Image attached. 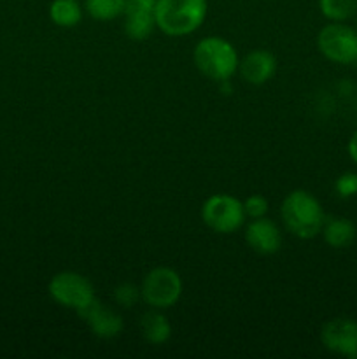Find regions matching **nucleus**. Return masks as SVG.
I'll return each instance as SVG.
<instances>
[{"label": "nucleus", "mask_w": 357, "mask_h": 359, "mask_svg": "<svg viewBox=\"0 0 357 359\" xmlns=\"http://www.w3.org/2000/svg\"><path fill=\"white\" fill-rule=\"evenodd\" d=\"M280 217L290 235L301 241H312L321 235L326 221V212L321 202L304 189L287 193L280 203Z\"/></svg>", "instance_id": "nucleus-1"}, {"label": "nucleus", "mask_w": 357, "mask_h": 359, "mask_svg": "<svg viewBox=\"0 0 357 359\" xmlns=\"http://www.w3.org/2000/svg\"><path fill=\"white\" fill-rule=\"evenodd\" d=\"M209 13L206 0H156L154 16L158 30L168 37L195 34Z\"/></svg>", "instance_id": "nucleus-2"}, {"label": "nucleus", "mask_w": 357, "mask_h": 359, "mask_svg": "<svg viewBox=\"0 0 357 359\" xmlns=\"http://www.w3.org/2000/svg\"><path fill=\"white\" fill-rule=\"evenodd\" d=\"M237 49L230 41L217 35L202 39L192 51V63L203 77L216 83H226L238 72Z\"/></svg>", "instance_id": "nucleus-3"}, {"label": "nucleus", "mask_w": 357, "mask_h": 359, "mask_svg": "<svg viewBox=\"0 0 357 359\" xmlns=\"http://www.w3.org/2000/svg\"><path fill=\"white\" fill-rule=\"evenodd\" d=\"M182 290L184 284L178 272L170 266H156L144 277L140 284V298L150 309L167 311L181 300Z\"/></svg>", "instance_id": "nucleus-4"}, {"label": "nucleus", "mask_w": 357, "mask_h": 359, "mask_svg": "<svg viewBox=\"0 0 357 359\" xmlns=\"http://www.w3.org/2000/svg\"><path fill=\"white\" fill-rule=\"evenodd\" d=\"M202 221L206 228L220 235H230L245 224L244 202L227 193L209 196L202 205Z\"/></svg>", "instance_id": "nucleus-5"}, {"label": "nucleus", "mask_w": 357, "mask_h": 359, "mask_svg": "<svg viewBox=\"0 0 357 359\" xmlns=\"http://www.w3.org/2000/svg\"><path fill=\"white\" fill-rule=\"evenodd\" d=\"M48 293L59 307L74 312H80L94 300L91 280L74 270H63L52 276L48 284Z\"/></svg>", "instance_id": "nucleus-6"}, {"label": "nucleus", "mask_w": 357, "mask_h": 359, "mask_svg": "<svg viewBox=\"0 0 357 359\" xmlns=\"http://www.w3.org/2000/svg\"><path fill=\"white\" fill-rule=\"evenodd\" d=\"M317 48L326 60L340 65L357 62V30L345 21H331L317 34Z\"/></svg>", "instance_id": "nucleus-7"}, {"label": "nucleus", "mask_w": 357, "mask_h": 359, "mask_svg": "<svg viewBox=\"0 0 357 359\" xmlns=\"http://www.w3.org/2000/svg\"><path fill=\"white\" fill-rule=\"evenodd\" d=\"M321 344L329 353L357 358V321L352 318H332L322 325Z\"/></svg>", "instance_id": "nucleus-8"}, {"label": "nucleus", "mask_w": 357, "mask_h": 359, "mask_svg": "<svg viewBox=\"0 0 357 359\" xmlns=\"http://www.w3.org/2000/svg\"><path fill=\"white\" fill-rule=\"evenodd\" d=\"M154 6L156 2H149V0H128L122 13V18H125L122 27H125L126 37L142 42L153 35V32L158 28Z\"/></svg>", "instance_id": "nucleus-9"}, {"label": "nucleus", "mask_w": 357, "mask_h": 359, "mask_svg": "<svg viewBox=\"0 0 357 359\" xmlns=\"http://www.w3.org/2000/svg\"><path fill=\"white\" fill-rule=\"evenodd\" d=\"M79 318L83 319L84 323L88 325V328L91 330L94 337L104 340H111L115 339L119 333L122 332V318L119 312H115L114 309L105 307L102 302H98L94 298L86 309H83L80 312H77Z\"/></svg>", "instance_id": "nucleus-10"}, {"label": "nucleus", "mask_w": 357, "mask_h": 359, "mask_svg": "<svg viewBox=\"0 0 357 359\" xmlns=\"http://www.w3.org/2000/svg\"><path fill=\"white\" fill-rule=\"evenodd\" d=\"M244 237L248 248L261 256H272L282 248V231L268 216L248 221Z\"/></svg>", "instance_id": "nucleus-11"}, {"label": "nucleus", "mask_w": 357, "mask_h": 359, "mask_svg": "<svg viewBox=\"0 0 357 359\" xmlns=\"http://www.w3.org/2000/svg\"><path fill=\"white\" fill-rule=\"evenodd\" d=\"M276 72V58L268 49H252L238 62V74L245 83L261 86Z\"/></svg>", "instance_id": "nucleus-12"}, {"label": "nucleus", "mask_w": 357, "mask_h": 359, "mask_svg": "<svg viewBox=\"0 0 357 359\" xmlns=\"http://www.w3.org/2000/svg\"><path fill=\"white\" fill-rule=\"evenodd\" d=\"M326 244L332 249H345L356 241V224L346 217H326L321 231Z\"/></svg>", "instance_id": "nucleus-13"}, {"label": "nucleus", "mask_w": 357, "mask_h": 359, "mask_svg": "<svg viewBox=\"0 0 357 359\" xmlns=\"http://www.w3.org/2000/svg\"><path fill=\"white\" fill-rule=\"evenodd\" d=\"M139 325L144 340L153 344V346H163V344H167L168 340H170L172 325L158 309L146 312V314L140 318Z\"/></svg>", "instance_id": "nucleus-14"}, {"label": "nucleus", "mask_w": 357, "mask_h": 359, "mask_svg": "<svg viewBox=\"0 0 357 359\" xmlns=\"http://www.w3.org/2000/svg\"><path fill=\"white\" fill-rule=\"evenodd\" d=\"M84 6L79 0H52L49 4V20L59 28H74L80 23Z\"/></svg>", "instance_id": "nucleus-15"}, {"label": "nucleus", "mask_w": 357, "mask_h": 359, "mask_svg": "<svg viewBox=\"0 0 357 359\" xmlns=\"http://www.w3.org/2000/svg\"><path fill=\"white\" fill-rule=\"evenodd\" d=\"M128 0H84L83 6L88 16L97 21H112L122 16Z\"/></svg>", "instance_id": "nucleus-16"}, {"label": "nucleus", "mask_w": 357, "mask_h": 359, "mask_svg": "<svg viewBox=\"0 0 357 359\" xmlns=\"http://www.w3.org/2000/svg\"><path fill=\"white\" fill-rule=\"evenodd\" d=\"M318 11L329 21H349L357 14V0H318Z\"/></svg>", "instance_id": "nucleus-17"}, {"label": "nucleus", "mask_w": 357, "mask_h": 359, "mask_svg": "<svg viewBox=\"0 0 357 359\" xmlns=\"http://www.w3.org/2000/svg\"><path fill=\"white\" fill-rule=\"evenodd\" d=\"M270 209V203L268 200L265 198L262 195H251L244 200V210H245V216L248 219H258V217H265L268 214Z\"/></svg>", "instance_id": "nucleus-18"}, {"label": "nucleus", "mask_w": 357, "mask_h": 359, "mask_svg": "<svg viewBox=\"0 0 357 359\" xmlns=\"http://www.w3.org/2000/svg\"><path fill=\"white\" fill-rule=\"evenodd\" d=\"M336 195L340 198H352L357 195V174L356 172H345L335 181Z\"/></svg>", "instance_id": "nucleus-19"}, {"label": "nucleus", "mask_w": 357, "mask_h": 359, "mask_svg": "<svg viewBox=\"0 0 357 359\" xmlns=\"http://www.w3.org/2000/svg\"><path fill=\"white\" fill-rule=\"evenodd\" d=\"M139 298L140 286H135V284L132 283H122L114 290V300L118 302L121 307H132Z\"/></svg>", "instance_id": "nucleus-20"}, {"label": "nucleus", "mask_w": 357, "mask_h": 359, "mask_svg": "<svg viewBox=\"0 0 357 359\" xmlns=\"http://www.w3.org/2000/svg\"><path fill=\"white\" fill-rule=\"evenodd\" d=\"M346 153H349L350 160L357 165V130L350 135L349 144H346Z\"/></svg>", "instance_id": "nucleus-21"}, {"label": "nucleus", "mask_w": 357, "mask_h": 359, "mask_svg": "<svg viewBox=\"0 0 357 359\" xmlns=\"http://www.w3.org/2000/svg\"><path fill=\"white\" fill-rule=\"evenodd\" d=\"M149 2H156V0H149Z\"/></svg>", "instance_id": "nucleus-22"}, {"label": "nucleus", "mask_w": 357, "mask_h": 359, "mask_svg": "<svg viewBox=\"0 0 357 359\" xmlns=\"http://www.w3.org/2000/svg\"><path fill=\"white\" fill-rule=\"evenodd\" d=\"M356 18H357V14H356ZM356 30H357V27H356Z\"/></svg>", "instance_id": "nucleus-23"}, {"label": "nucleus", "mask_w": 357, "mask_h": 359, "mask_svg": "<svg viewBox=\"0 0 357 359\" xmlns=\"http://www.w3.org/2000/svg\"><path fill=\"white\" fill-rule=\"evenodd\" d=\"M356 63H357V62H356Z\"/></svg>", "instance_id": "nucleus-24"}]
</instances>
